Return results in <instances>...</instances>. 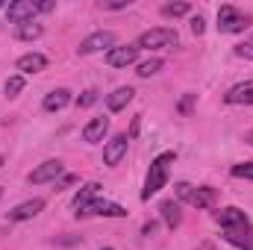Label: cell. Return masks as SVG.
<instances>
[{
  "mask_svg": "<svg viewBox=\"0 0 253 250\" xmlns=\"http://www.w3.org/2000/svg\"><path fill=\"white\" fill-rule=\"evenodd\" d=\"M103 9H126L129 6V0H115V3H100Z\"/></svg>",
  "mask_w": 253,
  "mask_h": 250,
  "instance_id": "f1b7e54d",
  "label": "cell"
},
{
  "mask_svg": "<svg viewBox=\"0 0 253 250\" xmlns=\"http://www.w3.org/2000/svg\"><path fill=\"white\" fill-rule=\"evenodd\" d=\"M174 159H177V153H174V150H165V153H159V156L150 162L147 177H144V188H141V200H150L153 194H159V191L165 188Z\"/></svg>",
  "mask_w": 253,
  "mask_h": 250,
  "instance_id": "7a4b0ae2",
  "label": "cell"
},
{
  "mask_svg": "<svg viewBox=\"0 0 253 250\" xmlns=\"http://www.w3.org/2000/svg\"><path fill=\"white\" fill-rule=\"evenodd\" d=\"M245 141H248V144H251V147H253V129H251V132H248V135H245Z\"/></svg>",
  "mask_w": 253,
  "mask_h": 250,
  "instance_id": "4dcf8cb0",
  "label": "cell"
},
{
  "mask_svg": "<svg viewBox=\"0 0 253 250\" xmlns=\"http://www.w3.org/2000/svg\"><path fill=\"white\" fill-rule=\"evenodd\" d=\"M3 91H6V97H18V94L24 91V77H21V74L9 77V80H6V85H3Z\"/></svg>",
  "mask_w": 253,
  "mask_h": 250,
  "instance_id": "44dd1931",
  "label": "cell"
},
{
  "mask_svg": "<svg viewBox=\"0 0 253 250\" xmlns=\"http://www.w3.org/2000/svg\"><path fill=\"white\" fill-rule=\"evenodd\" d=\"M91 215H97V218H124L126 209L118 206V203H112V200L97 197V200H91L83 212H77V218H91Z\"/></svg>",
  "mask_w": 253,
  "mask_h": 250,
  "instance_id": "ba28073f",
  "label": "cell"
},
{
  "mask_svg": "<svg viewBox=\"0 0 253 250\" xmlns=\"http://www.w3.org/2000/svg\"><path fill=\"white\" fill-rule=\"evenodd\" d=\"M62 162L59 159H47V162H42L39 168H33L30 174H27V183H33V186H44V183H56L59 177H62Z\"/></svg>",
  "mask_w": 253,
  "mask_h": 250,
  "instance_id": "52a82bcc",
  "label": "cell"
},
{
  "mask_svg": "<svg viewBox=\"0 0 253 250\" xmlns=\"http://www.w3.org/2000/svg\"><path fill=\"white\" fill-rule=\"evenodd\" d=\"M3 162H6V159H3V156H0V168H3Z\"/></svg>",
  "mask_w": 253,
  "mask_h": 250,
  "instance_id": "1f68e13d",
  "label": "cell"
},
{
  "mask_svg": "<svg viewBox=\"0 0 253 250\" xmlns=\"http://www.w3.org/2000/svg\"><path fill=\"white\" fill-rule=\"evenodd\" d=\"M236 56H242V59H253V42H242V44H236Z\"/></svg>",
  "mask_w": 253,
  "mask_h": 250,
  "instance_id": "484cf974",
  "label": "cell"
},
{
  "mask_svg": "<svg viewBox=\"0 0 253 250\" xmlns=\"http://www.w3.org/2000/svg\"><path fill=\"white\" fill-rule=\"evenodd\" d=\"M42 209H44V200H42V197L24 200V203H18V206L9 212V221H30V218H36Z\"/></svg>",
  "mask_w": 253,
  "mask_h": 250,
  "instance_id": "5bb4252c",
  "label": "cell"
},
{
  "mask_svg": "<svg viewBox=\"0 0 253 250\" xmlns=\"http://www.w3.org/2000/svg\"><path fill=\"white\" fill-rule=\"evenodd\" d=\"M15 68L21 71V77H24V74H39V71L47 68V56H44V53H24Z\"/></svg>",
  "mask_w": 253,
  "mask_h": 250,
  "instance_id": "e0dca14e",
  "label": "cell"
},
{
  "mask_svg": "<svg viewBox=\"0 0 253 250\" xmlns=\"http://www.w3.org/2000/svg\"><path fill=\"white\" fill-rule=\"evenodd\" d=\"M248 27H251V18L242 9H236L230 3L218 9V30L221 33H245Z\"/></svg>",
  "mask_w": 253,
  "mask_h": 250,
  "instance_id": "8992f818",
  "label": "cell"
},
{
  "mask_svg": "<svg viewBox=\"0 0 253 250\" xmlns=\"http://www.w3.org/2000/svg\"><path fill=\"white\" fill-rule=\"evenodd\" d=\"M0 197H3V186H0Z\"/></svg>",
  "mask_w": 253,
  "mask_h": 250,
  "instance_id": "836d02e7",
  "label": "cell"
},
{
  "mask_svg": "<svg viewBox=\"0 0 253 250\" xmlns=\"http://www.w3.org/2000/svg\"><path fill=\"white\" fill-rule=\"evenodd\" d=\"M0 9H3V0H0Z\"/></svg>",
  "mask_w": 253,
  "mask_h": 250,
  "instance_id": "e575fe53",
  "label": "cell"
},
{
  "mask_svg": "<svg viewBox=\"0 0 253 250\" xmlns=\"http://www.w3.org/2000/svg\"><path fill=\"white\" fill-rule=\"evenodd\" d=\"M100 250H115V248H100Z\"/></svg>",
  "mask_w": 253,
  "mask_h": 250,
  "instance_id": "d6a6232c",
  "label": "cell"
},
{
  "mask_svg": "<svg viewBox=\"0 0 253 250\" xmlns=\"http://www.w3.org/2000/svg\"><path fill=\"white\" fill-rule=\"evenodd\" d=\"M42 33H44V27L42 24H21L18 30H15V36L21 39V42H33V39H42Z\"/></svg>",
  "mask_w": 253,
  "mask_h": 250,
  "instance_id": "ffe728a7",
  "label": "cell"
},
{
  "mask_svg": "<svg viewBox=\"0 0 253 250\" xmlns=\"http://www.w3.org/2000/svg\"><path fill=\"white\" fill-rule=\"evenodd\" d=\"M174 188H177V197L186 200V203L194 206V209H212V206L218 203V191L209 188V186L194 188V186H189V183H177Z\"/></svg>",
  "mask_w": 253,
  "mask_h": 250,
  "instance_id": "277c9868",
  "label": "cell"
},
{
  "mask_svg": "<svg viewBox=\"0 0 253 250\" xmlns=\"http://www.w3.org/2000/svg\"><path fill=\"white\" fill-rule=\"evenodd\" d=\"M189 12H191L189 3H165L162 6V15L165 18H180V15H189Z\"/></svg>",
  "mask_w": 253,
  "mask_h": 250,
  "instance_id": "7402d4cb",
  "label": "cell"
},
{
  "mask_svg": "<svg viewBox=\"0 0 253 250\" xmlns=\"http://www.w3.org/2000/svg\"><path fill=\"white\" fill-rule=\"evenodd\" d=\"M74 183H77V177H74V174H65L62 180H59V183H56V191H62L65 186H74Z\"/></svg>",
  "mask_w": 253,
  "mask_h": 250,
  "instance_id": "83f0119b",
  "label": "cell"
},
{
  "mask_svg": "<svg viewBox=\"0 0 253 250\" xmlns=\"http://www.w3.org/2000/svg\"><path fill=\"white\" fill-rule=\"evenodd\" d=\"M177 42H180V36L174 27H153V30L138 36L135 47L138 50H165V47H174Z\"/></svg>",
  "mask_w": 253,
  "mask_h": 250,
  "instance_id": "3957f363",
  "label": "cell"
},
{
  "mask_svg": "<svg viewBox=\"0 0 253 250\" xmlns=\"http://www.w3.org/2000/svg\"><path fill=\"white\" fill-rule=\"evenodd\" d=\"M112 47H118V36H115L112 30H97V33H91V36H85V39L80 42L77 53H80V56L100 53V50H106V53H109Z\"/></svg>",
  "mask_w": 253,
  "mask_h": 250,
  "instance_id": "5b68a950",
  "label": "cell"
},
{
  "mask_svg": "<svg viewBox=\"0 0 253 250\" xmlns=\"http://www.w3.org/2000/svg\"><path fill=\"white\" fill-rule=\"evenodd\" d=\"M159 212H162V221H165V227H168V230H177V227L183 224L180 203H174V200H165V203L159 206Z\"/></svg>",
  "mask_w": 253,
  "mask_h": 250,
  "instance_id": "d6986e66",
  "label": "cell"
},
{
  "mask_svg": "<svg viewBox=\"0 0 253 250\" xmlns=\"http://www.w3.org/2000/svg\"><path fill=\"white\" fill-rule=\"evenodd\" d=\"M126 147H129V135H124V132L112 135V138L103 144V162H106L109 168H118L121 159L126 156Z\"/></svg>",
  "mask_w": 253,
  "mask_h": 250,
  "instance_id": "9c48e42d",
  "label": "cell"
},
{
  "mask_svg": "<svg viewBox=\"0 0 253 250\" xmlns=\"http://www.w3.org/2000/svg\"><path fill=\"white\" fill-rule=\"evenodd\" d=\"M39 15V3H33V0H15V3H9L6 6V18H9V24H30L33 18Z\"/></svg>",
  "mask_w": 253,
  "mask_h": 250,
  "instance_id": "30bf717a",
  "label": "cell"
},
{
  "mask_svg": "<svg viewBox=\"0 0 253 250\" xmlns=\"http://www.w3.org/2000/svg\"><path fill=\"white\" fill-rule=\"evenodd\" d=\"M230 174H233L236 180H253V162H239V165H233Z\"/></svg>",
  "mask_w": 253,
  "mask_h": 250,
  "instance_id": "cb8c5ba5",
  "label": "cell"
},
{
  "mask_svg": "<svg viewBox=\"0 0 253 250\" xmlns=\"http://www.w3.org/2000/svg\"><path fill=\"white\" fill-rule=\"evenodd\" d=\"M215 221L221 224L224 239L230 245H236L242 250H253V227L248 221V215L239 206H224L221 212H215Z\"/></svg>",
  "mask_w": 253,
  "mask_h": 250,
  "instance_id": "6da1fadb",
  "label": "cell"
},
{
  "mask_svg": "<svg viewBox=\"0 0 253 250\" xmlns=\"http://www.w3.org/2000/svg\"><path fill=\"white\" fill-rule=\"evenodd\" d=\"M224 100H227L230 106H251V103H253V80L233 85V88L224 94Z\"/></svg>",
  "mask_w": 253,
  "mask_h": 250,
  "instance_id": "4fadbf2b",
  "label": "cell"
},
{
  "mask_svg": "<svg viewBox=\"0 0 253 250\" xmlns=\"http://www.w3.org/2000/svg\"><path fill=\"white\" fill-rule=\"evenodd\" d=\"M251 42H253V39H251Z\"/></svg>",
  "mask_w": 253,
  "mask_h": 250,
  "instance_id": "d590c367",
  "label": "cell"
},
{
  "mask_svg": "<svg viewBox=\"0 0 253 250\" xmlns=\"http://www.w3.org/2000/svg\"><path fill=\"white\" fill-rule=\"evenodd\" d=\"M159 68H162V59H156V56H153V59H147V62H141V65H138V71H135V74L147 80V77L159 74Z\"/></svg>",
  "mask_w": 253,
  "mask_h": 250,
  "instance_id": "603a6c76",
  "label": "cell"
},
{
  "mask_svg": "<svg viewBox=\"0 0 253 250\" xmlns=\"http://www.w3.org/2000/svg\"><path fill=\"white\" fill-rule=\"evenodd\" d=\"M191 100H194V94H189V97L180 103V109H183V112H189V109H191Z\"/></svg>",
  "mask_w": 253,
  "mask_h": 250,
  "instance_id": "f546056e",
  "label": "cell"
},
{
  "mask_svg": "<svg viewBox=\"0 0 253 250\" xmlns=\"http://www.w3.org/2000/svg\"><path fill=\"white\" fill-rule=\"evenodd\" d=\"M203 30H206V21H203L200 15H194V18H191V33H194V36H203Z\"/></svg>",
  "mask_w": 253,
  "mask_h": 250,
  "instance_id": "4316f807",
  "label": "cell"
},
{
  "mask_svg": "<svg viewBox=\"0 0 253 250\" xmlns=\"http://www.w3.org/2000/svg\"><path fill=\"white\" fill-rule=\"evenodd\" d=\"M91 103H97V91H94V88H88V91H83V94L77 97V106H80V109H88Z\"/></svg>",
  "mask_w": 253,
  "mask_h": 250,
  "instance_id": "d4e9b609",
  "label": "cell"
},
{
  "mask_svg": "<svg viewBox=\"0 0 253 250\" xmlns=\"http://www.w3.org/2000/svg\"><path fill=\"white\" fill-rule=\"evenodd\" d=\"M97 197H100V183H85V186L74 194V200H71L74 215H77V212H83V209H85L91 200H97Z\"/></svg>",
  "mask_w": 253,
  "mask_h": 250,
  "instance_id": "9a60e30c",
  "label": "cell"
},
{
  "mask_svg": "<svg viewBox=\"0 0 253 250\" xmlns=\"http://www.w3.org/2000/svg\"><path fill=\"white\" fill-rule=\"evenodd\" d=\"M68 103H71V91H68V88H53V91L42 100V106H44L47 112H59Z\"/></svg>",
  "mask_w": 253,
  "mask_h": 250,
  "instance_id": "ac0fdd59",
  "label": "cell"
},
{
  "mask_svg": "<svg viewBox=\"0 0 253 250\" xmlns=\"http://www.w3.org/2000/svg\"><path fill=\"white\" fill-rule=\"evenodd\" d=\"M106 132H109V118H106V115L91 118L88 124L83 126V141H85V144H100Z\"/></svg>",
  "mask_w": 253,
  "mask_h": 250,
  "instance_id": "7c38bea8",
  "label": "cell"
},
{
  "mask_svg": "<svg viewBox=\"0 0 253 250\" xmlns=\"http://www.w3.org/2000/svg\"><path fill=\"white\" fill-rule=\"evenodd\" d=\"M138 59V47L135 44H124V47H112L106 53V65L109 68H126Z\"/></svg>",
  "mask_w": 253,
  "mask_h": 250,
  "instance_id": "8fae6325",
  "label": "cell"
},
{
  "mask_svg": "<svg viewBox=\"0 0 253 250\" xmlns=\"http://www.w3.org/2000/svg\"><path fill=\"white\" fill-rule=\"evenodd\" d=\"M132 97H135V91L129 85H121L112 94H106V109L109 112H121V109H126V103H132Z\"/></svg>",
  "mask_w": 253,
  "mask_h": 250,
  "instance_id": "2e32d148",
  "label": "cell"
}]
</instances>
